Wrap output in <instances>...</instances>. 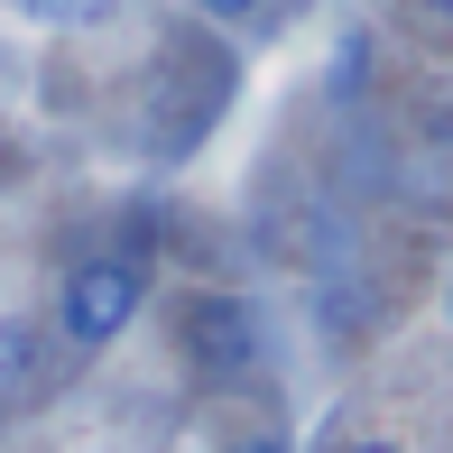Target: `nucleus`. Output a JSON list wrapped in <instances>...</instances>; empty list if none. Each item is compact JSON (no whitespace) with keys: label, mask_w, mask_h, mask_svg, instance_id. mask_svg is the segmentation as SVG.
Masks as SVG:
<instances>
[{"label":"nucleus","mask_w":453,"mask_h":453,"mask_svg":"<svg viewBox=\"0 0 453 453\" xmlns=\"http://www.w3.org/2000/svg\"><path fill=\"white\" fill-rule=\"evenodd\" d=\"M232 453H287V435H241Z\"/></svg>","instance_id":"obj_6"},{"label":"nucleus","mask_w":453,"mask_h":453,"mask_svg":"<svg viewBox=\"0 0 453 453\" xmlns=\"http://www.w3.org/2000/svg\"><path fill=\"white\" fill-rule=\"evenodd\" d=\"M334 453H398V444H388V435H361V444H334Z\"/></svg>","instance_id":"obj_7"},{"label":"nucleus","mask_w":453,"mask_h":453,"mask_svg":"<svg viewBox=\"0 0 453 453\" xmlns=\"http://www.w3.org/2000/svg\"><path fill=\"white\" fill-rule=\"evenodd\" d=\"M417 10H426V19H444V28H453V0H417Z\"/></svg>","instance_id":"obj_8"},{"label":"nucleus","mask_w":453,"mask_h":453,"mask_svg":"<svg viewBox=\"0 0 453 453\" xmlns=\"http://www.w3.org/2000/svg\"><path fill=\"white\" fill-rule=\"evenodd\" d=\"M10 10H19V19H37V28H102L120 0H10Z\"/></svg>","instance_id":"obj_4"},{"label":"nucleus","mask_w":453,"mask_h":453,"mask_svg":"<svg viewBox=\"0 0 453 453\" xmlns=\"http://www.w3.org/2000/svg\"><path fill=\"white\" fill-rule=\"evenodd\" d=\"M444 305H453V287H444Z\"/></svg>","instance_id":"obj_9"},{"label":"nucleus","mask_w":453,"mask_h":453,"mask_svg":"<svg viewBox=\"0 0 453 453\" xmlns=\"http://www.w3.org/2000/svg\"><path fill=\"white\" fill-rule=\"evenodd\" d=\"M47 370V324L37 315H0V388H28Z\"/></svg>","instance_id":"obj_3"},{"label":"nucleus","mask_w":453,"mask_h":453,"mask_svg":"<svg viewBox=\"0 0 453 453\" xmlns=\"http://www.w3.org/2000/svg\"><path fill=\"white\" fill-rule=\"evenodd\" d=\"M195 10H203V19H222V28H241V19H259L269 0H195Z\"/></svg>","instance_id":"obj_5"},{"label":"nucleus","mask_w":453,"mask_h":453,"mask_svg":"<svg viewBox=\"0 0 453 453\" xmlns=\"http://www.w3.org/2000/svg\"><path fill=\"white\" fill-rule=\"evenodd\" d=\"M176 342H185V361H195L203 380H241V370L259 361V315L241 296H222V287H203V296L176 305Z\"/></svg>","instance_id":"obj_2"},{"label":"nucleus","mask_w":453,"mask_h":453,"mask_svg":"<svg viewBox=\"0 0 453 453\" xmlns=\"http://www.w3.org/2000/svg\"><path fill=\"white\" fill-rule=\"evenodd\" d=\"M139 305H149V269L120 259V250H93L56 287V334H65L74 352H102V342H120L139 324Z\"/></svg>","instance_id":"obj_1"}]
</instances>
